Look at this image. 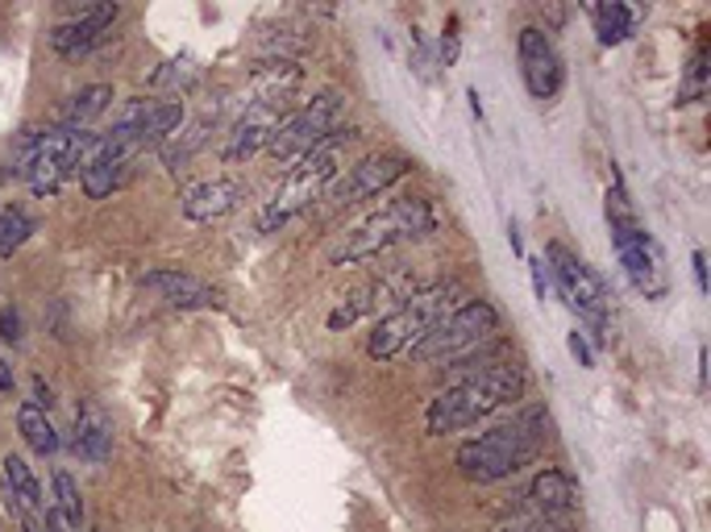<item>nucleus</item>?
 Listing matches in <instances>:
<instances>
[{"label":"nucleus","instance_id":"obj_1","mask_svg":"<svg viewBox=\"0 0 711 532\" xmlns=\"http://www.w3.org/2000/svg\"><path fill=\"white\" fill-rule=\"evenodd\" d=\"M524 392H529V378H524L520 366H512V362H492V366H483L474 378L437 395L433 404H429V412H425V425L437 437L462 433V429L478 425L483 416H492L499 408L516 404V399H524Z\"/></svg>","mask_w":711,"mask_h":532},{"label":"nucleus","instance_id":"obj_2","mask_svg":"<svg viewBox=\"0 0 711 532\" xmlns=\"http://www.w3.org/2000/svg\"><path fill=\"white\" fill-rule=\"evenodd\" d=\"M545 429H550V416L545 412H524L516 416L512 425H499L492 433L474 437L458 450V471L471 483H499V478H512L516 471H524L541 445H545Z\"/></svg>","mask_w":711,"mask_h":532},{"label":"nucleus","instance_id":"obj_3","mask_svg":"<svg viewBox=\"0 0 711 532\" xmlns=\"http://www.w3.org/2000/svg\"><path fill=\"white\" fill-rule=\"evenodd\" d=\"M354 138H358V129H337L334 138H325L316 150L296 158V167H292L287 179L275 188V196L262 204V213H258V234H275V229H283L296 213H304V208L337 179L341 155H346V146Z\"/></svg>","mask_w":711,"mask_h":532},{"label":"nucleus","instance_id":"obj_4","mask_svg":"<svg viewBox=\"0 0 711 532\" xmlns=\"http://www.w3.org/2000/svg\"><path fill=\"white\" fill-rule=\"evenodd\" d=\"M462 296L458 283H437V287H425V292H413L395 313H387L375 325V333L366 341V354L387 362V358L413 354L425 337L433 333L437 320L454 313V299Z\"/></svg>","mask_w":711,"mask_h":532},{"label":"nucleus","instance_id":"obj_5","mask_svg":"<svg viewBox=\"0 0 711 532\" xmlns=\"http://www.w3.org/2000/svg\"><path fill=\"white\" fill-rule=\"evenodd\" d=\"M608 225H612L616 254H620V267H624V275H629L632 287H636L645 299L666 296V292H670L666 254H662V246L641 229V220L632 213V204L620 183L608 188Z\"/></svg>","mask_w":711,"mask_h":532},{"label":"nucleus","instance_id":"obj_6","mask_svg":"<svg viewBox=\"0 0 711 532\" xmlns=\"http://www.w3.org/2000/svg\"><path fill=\"white\" fill-rule=\"evenodd\" d=\"M437 229V217L429 208V200L404 196L392 200L387 208H379L375 217H366L362 225H354L346 241L334 250V262H358V258H375L392 246L416 241V237H429Z\"/></svg>","mask_w":711,"mask_h":532},{"label":"nucleus","instance_id":"obj_7","mask_svg":"<svg viewBox=\"0 0 711 532\" xmlns=\"http://www.w3.org/2000/svg\"><path fill=\"white\" fill-rule=\"evenodd\" d=\"M545 258H550V279H553V287H557V296L566 299V308H571L578 320H587L591 333L603 341L608 313H612V296H608L603 279L595 275L591 267L574 254V250H566L562 241H550Z\"/></svg>","mask_w":711,"mask_h":532},{"label":"nucleus","instance_id":"obj_8","mask_svg":"<svg viewBox=\"0 0 711 532\" xmlns=\"http://www.w3.org/2000/svg\"><path fill=\"white\" fill-rule=\"evenodd\" d=\"M495 329H499V313L492 304L487 299H466L445 320H437L433 333L416 346L413 358L416 362H454V358L474 354Z\"/></svg>","mask_w":711,"mask_h":532},{"label":"nucleus","instance_id":"obj_9","mask_svg":"<svg viewBox=\"0 0 711 532\" xmlns=\"http://www.w3.org/2000/svg\"><path fill=\"white\" fill-rule=\"evenodd\" d=\"M337 117H341V97L337 92H325V97H313L304 109L287 113L283 125H279L267 150L279 158V162H292V158H304L308 150H316L325 138L337 134Z\"/></svg>","mask_w":711,"mask_h":532},{"label":"nucleus","instance_id":"obj_10","mask_svg":"<svg viewBox=\"0 0 711 532\" xmlns=\"http://www.w3.org/2000/svg\"><path fill=\"white\" fill-rule=\"evenodd\" d=\"M413 171V162L404 155H371L354 162L350 171L341 179H334V188H329V204L337 208H346V204H358V200H371L379 192H387L395 179H404Z\"/></svg>","mask_w":711,"mask_h":532},{"label":"nucleus","instance_id":"obj_11","mask_svg":"<svg viewBox=\"0 0 711 532\" xmlns=\"http://www.w3.org/2000/svg\"><path fill=\"white\" fill-rule=\"evenodd\" d=\"M283 117H287V100H255V104L237 117L234 134L225 142L221 158H225V162H246V158H255L258 150L271 142V134L283 125Z\"/></svg>","mask_w":711,"mask_h":532},{"label":"nucleus","instance_id":"obj_12","mask_svg":"<svg viewBox=\"0 0 711 532\" xmlns=\"http://www.w3.org/2000/svg\"><path fill=\"white\" fill-rule=\"evenodd\" d=\"M520 76H524V88L533 100H553L562 92V59L537 25L520 30Z\"/></svg>","mask_w":711,"mask_h":532},{"label":"nucleus","instance_id":"obj_13","mask_svg":"<svg viewBox=\"0 0 711 532\" xmlns=\"http://www.w3.org/2000/svg\"><path fill=\"white\" fill-rule=\"evenodd\" d=\"M117 18H121V9L113 0L83 4L76 13V21H67V25H59V30L50 34V46H55L59 55H83V50H92L97 42H104V34H113V21Z\"/></svg>","mask_w":711,"mask_h":532},{"label":"nucleus","instance_id":"obj_14","mask_svg":"<svg viewBox=\"0 0 711 532\" xmlns=\"http://www.w3.org/2000/svg\"><path fill=\"white\" fill-rule=\"evenodd\" d=\"M524 499V508L533 520H571V512L578 508V491H574V483L566 478L562 471H541L529 483V491L520 495Z\"/></svg>","mask_w":711,"mask_h":532},{"label":"nucleus","instance_id":"obj_15","mask_svg":"<svg viewBox=\"0 0 711 532\" xmlns=\"http://www.w3.org/2000/svg\"><path fill=\"white\" fill-rule=\"evenodd\" d=\"M246 196V188L237 179L221 176V179H204V183H192L183 192V217L188 220H217L229 217L237 204Z\"/></svg>","mask_w":711,"mask_h":532},{"label":"nucleus","instance_id":"obj_16","mask_svg":"<svg viewBox=\"0 0 711 532\" xmlns=\"http://www.w3.org/2000/svg\"><path fill=\"white\" fill-rule=\"evenodd\" d=\"M76 454L88 466H104L109 454H113V420L97 399H88L76 412Z\"/></svg>","mask_w":711,"mask_h":532},{"label":"nucleus","instance_id":"obj_17","mask_svg":"<svg viewBox=\"0 0 711 532\" xmlns=\"http://www.w3.org/2000/svg\"><path fill=\"white\" fill-rule=\"evenodd\" d=\"M142 287H150V292H158V296L179 304V308L217 304V287H208L204 279L188 275V271H150V275H142Z\"/></svg>","mask_w":711,"mask_h":532},{"label":"nucleus","instance_id":"obj_18","mask_svg":"<svg viewBox=\"0 0 711 532\" xmlns=\"http://www.w3.org/2000/svg\"><path fill=\"white\" fill-rule=\"evenodd\" d=\"M109 104H113V88L109 83H92V88H79L76 97L63 104L59 113V129L67 134H79L88 121H97L100 113H109Z\"/></svg>","mask_w":711,"mask_h":532},{"label":"nucleus","instance_id":"obj_19","mask_svg":"<svg viewBox=\"0 0 711 532\" xmlns=\"http://www.w3.org/2000/svg\"><path fill=\"white\" fill-rule=\"evenodd\" d=\"M18 429H21L25 445H30L34 454H42V457L59 454V433H55V425L46 420V412H42L38 404H21V408H18Z\"/></svg>","mask_w":711,"mask_h":532},{"label":"nucleus","instance_id":"obj_20","mask_svg":"<svg viewBox=\"0 0 711 532\" xmlns=\"http://www.w3.org/2000/svg\"><path fill=\"white\" fill-rule=\"evenodd\" d=\"M129 176V162L125 158H104L97 167H88V171H79V183H83V196L88 200H104L113 188H121Z\"/></svg>","mask_w":711,"mask_h":532},{"label":"nucleus","instance_id":"obj_21","mask_svg":"<svg viewBox=\"0 0 711 532\" xmlns=\"http://www.w3.org/2000/svg\"><path fill=\"white\" fill-rule=\"evenodd\" d=\"M595 34H599V42L603 46H620V42L632 34V9L629 4H595Z\"/></svg>","mask_w":711,"mask_h":532},{"label":"nucleus","instance_id":"obj_22","mask_svg":"<svg viewBox=\"0 0 711 532\" xmlns=\"http://www.w3.org/2000/svg\"><path fill=\"white\" fill-rule=\"evenodd\" d=\"M30 234H34V220L25 217L21 208H4V213H0V258L18 254Z\"/></svg>","mask_w":711,"mask_h":532},{"label":"nucleus","instance_id":"obj_23","mask_svg":"<svg viewBox=\"0 0 711 532\" xmlns=\"http://www.w3.org/2000/svg\"><path fill=\"white\" fill-rule=\"evenodd\" d=\"M204 129H208V117L196 121V125H192V129L183 134V142H179V138L167 142V146H162V162H167L171 171H179V167H183V162H188V158L200 150V142H204Z\"/></svg>","mask_w":711,"mask_h":532},{"label":"nucleus","instance_id":"obj_24","mask_svg":"<svg viewBox=\"0 0 711 532\" xmlns=\"http://www.w3.org/2000/svg\"><path fill=\"white\" fill-rule=\"evenodd\" d=\"M55 512H63L71 524L83 520V499H79L76 478H71L67 471H55Z\"/></svg>","mask_w":711,"mask_h":532},{"label":"nucleus","instance_id":"obj_25","mask_svg":"<svg viewBox=\"0 0 711 532\" xmlns=\"http://www.w3.org/2000/svg\"><path fill=\"white\" fill-rule=\"evenodd\" d=\"M462 21L450 18L445 21V30H441V46H437V59H441V67H454L458 63V50H462Z\"/></svg>","mask_w":711,"mask_h":532},{"label":"nucleus","instance_id":"obj_26","mask_svg":"<svg viewBox=\"0 0 711 532\" xmlns=\"http://www.w3.org/2000/svg\"><path fill=\"white\" fill-rule=\"evenodd\" d=\"M495 532H578L571 520H516V524H499Z\"/></svg>","mask_w":711,"mask_h":532},{"label":"nucleus","instance_id":"obj_27","mask_svg":"<svg viewBox=\"0 0 711 532\" xmlns=\"http://www.w3.org/2000/svg\"><path fill=\"white\" fill-rule=\"evenodd\" d=\"M566 346H571V354L578 358V366H587V371H591L595 354H591V341H587V333H578V329H574V333L566 337Z\"/></svg>","mask_w":711,"mask_h":532},{"label":"nucleus","instance_id":"obj_28","mask_svg":"<svg viewBox=\"0 0 711 532\" xmlns=\"http://www.w3.org/2000/svg\"><path fill=\"white\" fill-rule=\"evenodd\" d=\"M0 337H4V341H21V316L13 313V308L0 313Z\"/></svg>","mask_w":711,"mask_h":532},{"label":"nucleus","instance_id":"obj_29","mask_svg":"<svg viewBox=\"0 0 711 532\" xmlns=\"http://www.w3.org/2000/svg\"><path fill=\"white\" fill-rule=\"evenodd\" d=\"M529 271H533V287H537V296L545 299V292H550V275H545V258H529Z\"/></svg>","mask_w":711,"mask_h":532},{"label":"nucleus","instance_id":"obj_30","mask_svg":"<svg viewBox=\"0 0 711 532\" xmlns=\"http://www.w3.org/2000/svg\"><path fill=\"white\" fill-rule=\"evenodd\" d=\"M46 532H79V524H71L63 512H55V508H46Z\"/></svg>","mask_w":711,"mask_h":532},{"label":"nucleus","instance_id":"obj_31","mask_svg":"<svg viewBox=\"0 0 711 532\" xmlns=\"http://www.w3.org/2000/svg\"><path fill=\"white\" fill-rule=\"evenodd\" d=\"M691 267H695V283H699V292H708V258L695 250V254H691Z\"/></svg>","mask_w":711,"mask_h":532},{"label":"nucleus","instance_id":"obj_32","mask_svg":"<svg viewBox=\"0 0 711 532\" xmlns=\"http://www.w3.org/2000/svg\"><path fill=\"white\" fill-rule=\"evenodd\" d=\"M18 387V378H13V366L0 358V392H13Z\"/></svg>","mask_w":711,"mask_h":532},{"label":"nucleus","instance_id":"obj_33","mask_svg":"<svg viewBox=\"0 0 711 532\" xmlns=\"http://www.w3.org/2000/svg\"><path fill=\"white\" fill-rule=\"evenodd\" d=\"M466 100H471V113H474V117H483V104H478V92H474V88L466 92Z\"/></svg>","mask_w":711,"mask_h":532}]
</instances>
